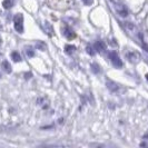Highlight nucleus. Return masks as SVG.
Instances as JSON below:
<instances>
[{"mask_svg":"<svg viewBox=\"0 0 148 148\" xmlns=\"http://www.w3.org/2000/svg\"><path fill=\"white\" fill-rule=\"evenodd\" d=\"M14 26L18 32H20V34L23 32V16L21 14H17L14 17Z\"/></svg>","mask_w":148,"mask_h":148,"instance_id":"nucleus-1","label":"nucleus"},{"mask_svg":"<svg viewBox=\"0 0 148 148\" xmlns=\"http://www.w3.org/2000/svg\"><path fill=\"white\" fill-rule=\"evenodd\" d=\"M109 59H110L111 64L116 68H121L123 67V61L120 59V57L118 56V53L116 51H111L109 53Z\"/></svg>","mask_w":148,"mask_h":148,"instance_id":"nucleus-2","label":"nucleus"},{"mask_svg":"<svg viewBox=\"0 0 148 148\" xmlns=\"http://www.w3.org/2000/svg\"><path fill=\"white\" fill-rule=\"evenodd\" d=\"M127 58H128L129 61H132V62H137L139 60V58H140V55L138 52L132 51L130 53H127Z\"/></svg>","mask_w":148,"mask_h":148,"instance_id":"nucleus-3","label":"nucleus"},{"mask_svg":"<svg viewBox=\"0 0 148 148\" xmlns=\"http://www.w3.org/2000/svg\"><path fill=\"white\" fill-rule=\"evenodd\" d=\"M116 8V10L118 11V14L120 16H123V17H126L127 14H128V11H127L126 7L124 6V5H117V6H115Z\"/></svg>","mask_w":148,"mask_h":148,"instance_id":"nucleus-4","label":"nucleus"},{"mask_svg":"<svg viewBox=\"0 0 148 148\" xmlns=\"http://www.w3.org/2000/svg\"><path fill=\"white\" fill-rule=\"evenodd\" d=\"M64 35H65V37L68 38V39H73V38L76 37L75 32L70 29L69 27H65V28H64Z\"/></svg>","mask_w":148,"mask_h":148,"instance_id":"nucleus-5","label":"nucleus"},{"mask_svg":"<svg viewBox=\"0 0 148 148\" xmlns=\"http://www.w3.org/2000/svg\"><path fill=\"white\" fill-rule=\"evenodd\" d=\"M94 48L96 49L97 51L103 52L106 49V45L104 44V41H96L95 45H94Z\"/></svg>","mask_w":148,"mask_h":148,"instance_id":"nucleus-6","label":"nucleus"},{"mask_svg":"<svg viewBox=\"0 0 148 148\" xmlns=\"http://www.w3.org/2000/svg\"><path fill=\"white\" fill-rule=\"evenodd\" d=\"M107 87L110 89L111 91H117L119 89V86L114 82H107Z\"/></svg>","mask_w":148,"mask_h":148,"instance_id":"nucleus-7","label":"nucleus"},{"mask_svg":"<svg viewBox=\"0 0 148 148\" xmlns=\"http://www.w3.org/2000/svg\"><path fill=\"white\" fill-rule=\"evenodd\" d=\"M2 6H3L5 9H10V8L14 6V0H3Z\"/></svg>","mask_w":148,"mask_h":148,"instance_id":"nucleus-8","label":"nucleus"},{"mask_svg":"<svg viewBox=\"0 0 148 148\" xmlns=\"http://www.w3.org/2000/svg\"><path fill=\"white\" fill-rule=\"evenodd\" d=\"M2 68H3V70H5L7 74H10V73H11V66H10V64H9L8 61H3V62H2Z\"/></svg>","mask_w":148,"mask_h":148,"instance_id":"nucleus-9","label":"nucleus"},{"mask_svg":"<svg viewBox=\"0 0 148 148\" xmlns=\"http://www.w3.org/2000/svg\"><path fill=\"white\" fill-rule=\"evenodd\" d=\"M11 58H12V60L16 61V62H19V61L21 60V56L17 51H14V52H11Z\"/></svg>","mask_w":148,"mask_h":148,"instance_id":"nucleus-10","label":"nucleus"},{"mask_svg":"<svg viewBox=\"0 0 148 148\" xmlns=\"http://www.w3.org/2000/svg\"><path fill=\"white\" fill-rule=\"evenodd\" d=\"M65 49H66L67 53H73L74 50H76V47H75V46H71V45H67L66 47H65Z\"/></svg>","mask_w":148,"mask_h":148,"instance_id":"nucleus-11","label":"nucleus"},{"mask_svg":"<svg viewBox=\"0 0 148 148\" xmlns=\"http://www.w3.org/2000/svg\"><path fill=\"white\" fill-rule=\"evenodd\" d=\"M37 48L38 49H41V50H47V46L45 42H40V41H38L37 42Z\"/></svg>","mask_w":148,"mask_h":148,"instance_id":"nucleus-12","label":"nucleus"},{"mask_svg":"<svg viewBox=\"0 0 148 148\" xmlns=\"http://www.w3.org/2000/svg\"><path fill=\"white\" fill-rule=\"evenodd\" d=\"M94 49H95V48H92L90 45H88V46H87V48H86V50H87V52H88L90 56H94V55H95V51H94Z\"/></svg>","mask_w":148,"mask_h":148,"instance_id":"nucleus-13","label":"nucleus"},{"mask_svg":"<svg viewBox=\"0 0 148 148\" xmlns=\"http://www.w3.org/2000/svg\"><path fill=\"white\" fill-rule=\"evenodd\" d=\"M27 55H28L29 57H34V56H35V52L31 51L30 49H28V50H27Z\"/></svg>","mask_w":148,"mask_h":148,"instance_id":"nucleus-14","label":"nucleus"},{"mask_svg":"<svg viewBox=\"0 0 148 148\" xmlns=\"http://www.w3.org/2000/svg\"><path fill=\"white\" fill-rule=\"evenodd\" d=\"M82 2H84L85 5L89 6V5H91V3H92V0H82Z\"/></svg>","mask_w":148,"mask_h":148,"instance_id":"nucleus-15","label":"nucleus"},{"mask_svg":"<svg viewBox=\"0 0 148 148\" xmlns=\"http://www.w3.org/2000/svg\"><path fill=\"white\" fill-rule=\"evenodd\" d=\"M92 71H94V73H98V71H99V69H98V66H97V65H92Z\"/></svg>","mask_w":148,"mask_h":148,"instance_id":"nucleus-16","label":"nucleus"},{"mask_svg":"<svg viewBox=\"0 0 148 148\" xmlns=\"http://www.w3.org/2000/svg\"><path fill=\"white\" fill-rule=\"evenodd\" d=\"M30 76H31V74H26V78L28 79V78H30Z\"/></svg>","mask_w":148,"mask_h":148,"instance_id":"nucleus-17","label":"nucleus"},{"mask_svg":"<svg viewBox=\"0 0 148 148\" xmlns=\"http://www.w3.org/2000/svg\"><path fill=\"white\" fill-rule=\"evenodd\" d=\"M146 79H147V80H148V74L146 75Z\"/></svg>","mask_w":148,"mask_h":148,"instance_id":"nucleus-18","label":"nucleus"},{"mask_svg":"<svg viewBox=\"0 0 148 148\" xmlns=\"http://www.w3.org/2000/svg\"><path fill=\"white\" fill-rule=\"evenodd\" d=\"M0 45H1V38H0Z\"/></svg>","mask_w":148,"mask_h":148,"instance_id":"nucleus-19","label":"nucleus"}]
</instances>
